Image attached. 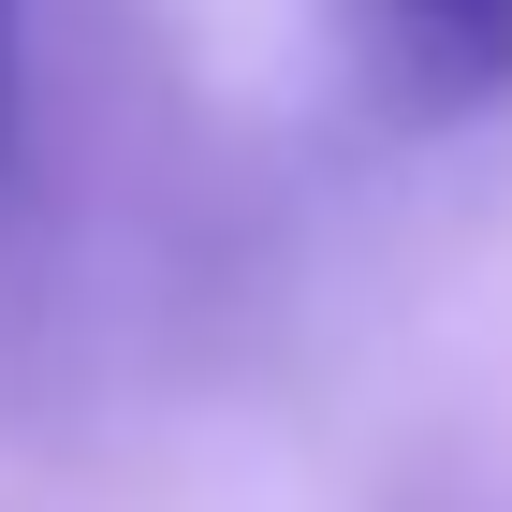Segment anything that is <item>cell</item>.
Instances as JSON below:
<instances>
[{
	"label": "cell",
	"instance_id": "6da1fadb",
	"mask_svg": "<svg viewBox=\"0 0 512 512\" xmlns=\"http://www.w3.org/2000/svg\"><path fill=\"white\" fill-rule=\"evenodd\" d=\"M366 30H381L395 88H410L425 118L512 103V0H366Z\"/></svg>",
	"mask_w": 512,
	"mask_h": 512
},
{
	"label": "cell",
	"instance_id": "7a4b0ae2",
	"mask_svg": "<svg viewBox=\"0 0 512 512\" xmlns=\"http://www.w3.org/2000/svg\"><path fill=\"white\" fill-rule=\"evenodd\" d=\"M15 132H30V44H15V0H0V191H15Z\"/></svg>",
	"mask_w": 512,
	"mask_h": 512
}]
</instances>
